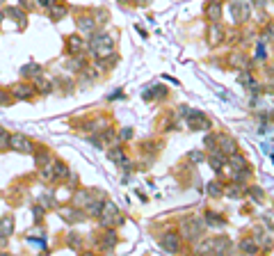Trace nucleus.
<instances>
[{
	"mask_svg": "<svg viewBox=\"0 0 274 256\" xmlns=\"http://www.w3.org/2000/svg\"><path fill=\"white\" fill-rule=\"evenodd\" d=\"M89 51L101 62L110 60V57H114V37H112L110 32H91Z\"/></svg>",
	"mask_w": 274,
	"mask_h": 256,
	"instance_id": "1",
	"label": "nucleus"
},
{
	"mask_svg": "<svg viewBox=\"0 0 274 256\" xmlns=\"http://www.w3.org/2000/svg\"><path fill=\"white\" fill-rule=\"evenodd\" d=\"M197 252L199 254H226L231 252V238L229 236H213V238H201L197 240Z\"/></svg>",
	"mask_w": 274,
	"mask_h": 256,
	"instance_id": "2",
	"label": "nucleus"
},
{
	"mask_svg": "<svg viewBox=\"0 0 274 256\" xmlns=\"http://www.w3.org/2000/svg\"><path fill=\"white\" fill-rule=\"evenodd\" d=\"M203 231H206L203 219L194 218V215H187V218L181 219V238H185L190 242H197L203 238Z\"/></svg>",
	"mask_w": 274,
	"mask_h": 256,
	"instance_id": "3",
	"label": "nucleus"
},
{
	"mask_svg": "<svg viewBox=\"0 0 274 256\" xmlns=\"http://www.w3.org/2000/svg\"><path fill=\"white\" fill-rule=\"evenodd\" d=\"M98 222H101L103 229H114V226H119L124 222V218H121V213H119V208L114 203L103 199V208L98 213Z\"/></svg>",
	"mask_w": 274,
	"mask_h": 256,
	"instance_id": "4",
	"label": "nucleus"
},
{
	"mask_svg": "<svg viewBox=\"0 0 274 256\" xmlns=\"http://www.w3.org/2000/svg\"><path fill=\"white\" fill-rule=\"evenodd\" d=\"M229 12H231V18H233L236 25H245L252 18V2L249 0H231Z\"/></svg>",
	"mask_w": 274,
	"mask_h": 256,
	"instance_id": "5",
	"label": "nucleus"
},
{
	"mask_svg": "<svg viewBox=\"0 0 274 256\" xmlns=\"http://www.w3.org/2000/svg\"><path fill=\"white\" fill-rule=\"evenodd\" d=\"M158 242H160V247H163L164 252H169V254H176V252H181V249H183L181 236H178L176 231H164V234L158 238Z\"/></svg>",
	"mask_w": 274,
	"mask_h": 256,
	"instance_id": "6",
	"label": "nucleus"
},
{
	"mask_svg": "<svg viewBox=\"0 0 274 256\" xmlns=\"http://www.w3.org/2000/svg\"><path fill=\"white\" fill-rule=\"evenodd\" d=\"M9 149L18 151V153H32L35 151V142L23 133H12L9 135Z\"/></svg>",
	"mask_w": 274,
	"mask_h": 256,
	"instance_id": "7",
	"label": "nucleus"
},
{
	"mask_svg": "<svg viewBox=\"0 0 274 256\" xmlns=\"http://www.w3.org/2000/svg\"><path fill=\"white\" fill-rule=\"evenodd\" d=\"M9 91H12V98H14V101H32L35 94H37V91H35V85L25 83V80H23V83H16Z\"/></svg>",
	"mask_w": 274,
	"mask_h": 256,
	"instance_id": "8",
	"label": "nucleus"
},
{
	"mask_svg": "<svg viewBox=\"0 0 274 256\" xmlns=\"http://www.w3.org/2000/svg\"><path fill=\"white\" fill-rule=\"evenodd\" d=\"M101 197H105V195L103 192H98V190H78V192L73 195V206H78V208L85 211L94 199H101Z\"/></svg>",
	"mask_w": 274,
	"mask_h": 256,
	"instance_id": "9",
	"label": "nucleus"
},
{
	"mask_svg": "<svg viewBox=\"0 0 274 256\" xmlns=\"http://www.w3.org/2000/svg\"><path fill=\"white\" fill-rule=\"evenodd\" d=\"M187 126L192 128V130H208V128L213 126V121L208 119L201 110H192V112H187Z\"/></svg>",
	"mask_w": 274,
	"mask_h": 256,
	"instance_id": "10",
	"label": "nucleus"
},
{
	"mask_svg": "<svg viewBox=\"0 0 274 256\" xmlns=\"http://www.w3.org/2000/svg\"><path fill=\"white\" fill-rule=\"evenodd\" d=\"M226 39V30H224V25L219 21H213L210 23V28H208V37H206V41H208V46L210 48H215V46H219Z\"/></svg>",
	"mask_w": 274,
	"mask_h": 256,
	"instance_id": "11",
	"label": "nucleus"
},
{
	"mask_svg": "<svg viewBox=\"0 0 274 256\" xmlns=\"http://www.w3.org/2000/svg\"><path fill=\"white\" fill-rule=\"evenodd\" d=\"M119 242V236L114 229H105V234H101V238L96 240V247L101 249V252H112V249L117 247Z\"/></svg>",
	"mask_w": 274,
	"mask_h": 256,
	"instance_id": "12",
	"label": "nucleus"
},
{
	"mask_svg": "<svg viewBox=\"0 0 274 256\" xmlns=\"http://www.w3.org/2000/svg\"><path fill=\"white\" fill-rule=\"evenodd\" d=\"M215 149L222 151L226 158H229L231 153L240 151V149H237V142H236V140H233L231 135H226V133H217V146H215Z\"/></svg>",
	"mask_w": 274,
	"mask_h": 256,
	"instance_id": "13",
	"label": "nucleus"
},
{
	"mask_svg": "<svg viewBox=\"0 0 274 256\" xmlns=\"http://www.w3.org/2000/svg\"><path fill=\"white\" fill-rule=\"evenodd\" d=\"M62 219H67L69 224H78V222H85V219H87V213L71 203L67 208H62Z\"/></svg>",
	"mask_w": 274,
	"mask_h": 256,
	"instance_id": "14",
	"label": "nucleus"
},
{
	"mask_svg": "<svg viewBox=\"0 0 274 256\" xmlns=\"http://www.w3.org/2000/svg\"><path fill=\"white\" fill-rule=\"evenodd\" d=\"M203 14L210 23L213 21H219L224 14V7H222V0H208L206 5H203Z\"/></svg>",
	"mask_w": 274,
	"mask_h": 256,
	"instance_id": "15",
	"label": "nucleus"
},
{
	"mask_svg": "<svg viewBox=\"0 0 274 256\" xmlns=\"http://www.w3.org/2000/svg\"><path fill=\"white\" fill-rule=\"evenodd\" d=\"M64 48L67 53L73 57V55H82L85 51V41H82V35H69L67 41H64Z\"/></svg>",
	"mask_w": 274,
	"mask_h": 256,
	"instance_id": "16",
	"label": "nucleus"
},
{
	"mask_svg": "<svg viewBox=\"0 0 274 256\" xmlns=\"http://www.w3.org/2000/svg\"><path fill=\"white\" fill-rule=\"evenodd\" d=\"M5 16H9L12 21H16V28H18V30H25V28H28V14H25V9L7 7L5 9Z\"/></svg>",
	"mask_w": 274,
	"mask_h": 256,
	"instance_id": "17",
	"label": "nucleus"
},
{
	"mask_svg": "<svg viewBox=\"0 0 274 256\" xmlns=\"http://www.w3.org/2000/svg\"><path fill=\"white\" fill-rule=\"evenodd\" d=\"M75 23H78V30H80L82 35H91V32H96V25H98V23L94 21V16L82 14V12H80V16H75Z\"/></svg>",
	"mask_w": 274,
	"mask_h": 256,
	"instance_id": "18",
	"label": "nucleus"
},
{
	"mask_svg": "<svg viewBox=\"0 0 274 256\" xmlns=\"http://www.w3.org/2000/svg\"><path fill=\"white\" fill-rule=\"evenodd\" d=\"M108 156H110L112 163H117V165H121V167H128V163H130V158L126 156V151H124L121 144H112V149L108 151Z\"/></svg>",
	"mask_w": 274,
	"mask_h": 256,
	"instance_id": "19",
	"label": "nucleus"
},
{
	"mask_svg": "<svg viewBox=\"0 0 274 256\" xmlns=\"http://www.w3.org/2000/svg\"><path fill=\"white\" fill-rule=\"evenodd\" d=\"M208 163H210V167L219 174L224 167H226V156H224L219 149H210L208 151Z\"/></svg>",
	"mask_w": 274,
	"mask_h": 256,
	"instance_id": "20",
	"label": "nucleus"
},
{
	"mask_svg": "<svg viewBox=\"0 0 274 256\" xmlns=\"http://www.w3.org/2000/svg\"><path fill=\"white\" fill-rule=\"evenodd\" d=\"M203 224L206 226H213V229H224V226L229 224V219L224 218V215H219V213L215 211H206V215H203Z\"/></svg>",
	"mask_w": 274,
	"mask_h": 256,
	"instance_id": "21",
	"label": "nucleus"
},
{
	"mask_svg": "<svg viewBox=\"0 0 274 256\" xmlns=\"http://www.w3.org/2000/svg\"><path fill=\"white\" fill-rule=\"evenodd\" d=\"M14 231V218L12 215H5V218H0V247L5 245L9 236Z\"/></svg>",
	"mask_w": 274,
	"mask_h": 256,
	"instance_id": "22",
	"label": "nucleus"
},
{
	"mask_svg": "<svg viewBox=\"0 0 274 256\" xmlns=\"http://www.w3.org/2000/svg\"><path fill=\"white\" fill-rule=\"evenodd\" d=\"M46 12H48V16H51V21L57 23V21H62V18L69 14V5H64V2H59V0H57V2H53Z\"/></svg>",
	"mask_w": 274,
	"mask_h": 256,
	"instance_id": "23",
	"label": "nucleus"
},
{
	"mask_svg": "<svg viewBox=\"0 0 274 256\" xmlns=\"http://www.w3.org/2000/svg\"><path fill=\"white\" fill-rule=\"evenodd\" d=\"M247 64H249V57H247V53H240V51H236V53L229 55V67L231 69L240 71V69H247Z\"/></svg>",
	"mask_w": 274,
	"mask_h": 256,
	"instance_id": "24",
	"label": "nucleus"
},
{
	"mask_svg": "<svg viewBox=\"0 0 274 256\" xmlns=\"http://www.w3.org/2000/svg\"><path fill=\"white\" fill-rule=\"evenodd\" d=\"M41 71H44V67H41V64H37V62H30V64H25V67L21 69V75L25 78V80H35L37 75H41Z\"/></svg>",
	"mask_w": 274,
	"mask_h": 256,
	"instance_id": "25",
	"label": "nucleus"
},
{
	"mask_svg": "<svg viewBox=\"0 0 274 256\" xmlns=\"http://www.w3.org/2000/svg\"><path fill=\"white\" fill-rule=\"evenodd\" d=\"M237 247H240V252H245V254H258V252H260L258 242L254 240L252 236H245V238L240 240V245H237Z\"/></svg>",
	"mask_w": 274,
	"mask_h": 256,
	"instance_id": "26",
	"label": "nucleus"
},
{
	"mask_svg": "<svg viewBox=\"0 0 274 256\" xmlns=\"http://www.w3.org/2000/svg\"><path fill=\"white\" fill-rule=\"evenodd\" d=\"M39 176H41V181L44 183H57V176H55V165L51 163H46V165H41V172H39Z\"/></svg>",
	"mask_w": 274,
	"mask_h": 256,
	"instance_id": "27",
	"label": "nucleus"
},
{
	"mask_svg": "<svg viewBox=\"0 0 274 256\" xmlns=\"http://www.w3.org/2000/svg\"><path fill=\"white\" fill-rule=\"evenodd\" d=\"M167 94L169 91L164 90L163 85H158V87H148V91H144V98L146 101H163V98H167Z\"/></svg>",
	"mask_w": 274,
	"mask_h": 256,
	"instance_id": "28",
	"label": "nucleus"
},
{
	"mask_svg": "<svg viewBox=\"0 0 274 256\" xmlns=\"http://www.w3.org/2000/svg\"><path fill=\"white\" fill-rule=\"evenodd\" d=\"M32 83H35V87H37L35 91H39V94H51V91H53V85H55L53 80L44 78V75H37V78H35Z\"/></svg>",
	"mask_w": 274,
	"mask_h": 256,
	"instance_id": "29",
	"label": "nucleus"
},
{
	"mask_svg": "<svg viewBox=\"0 0 274 256\" xmlns=\"http://www.w3.org/2000/svg\"><path fill=\"white\" fill-rule=\"evenodd\" d=\"M32 153H35V163H37L39 167L46 165V163H51V160H53L51 151L46 149V146H35V151H32Z\"/></svg>",
	"mask_w": 274,
	"mask_h": 256,
	"instance_id": "30",
	"label": "nucleus"
},
{
	"mask_svg": "<svg viewBox=\"0 0 274 256\" xmlns=\"http://www.w3.org/2000/svg\"><path fill=\"white\" fill-rule=\"evenodd\" d=\"M245 195L252 197L256 203H263V201H265V192H263L258 185H247V188H245Z\"/></svg>",
	"mask_w": 274,
	"mask_h": 256,
	"instance_id": "31",
	"label": "nucleus"
},
{
	"mask_svg": "<svg viewBox=\"0 0 274 256\" xmlns=\"http://www.w3.org/2000/svg\"><path fill=\"white\" fill-rule=\"evenodd\" d=\"M82 242H85V238H82L78 231H71V234L67 236V245L71 249H75V252H80V249H82Z\"/></svg>",
	"mask_w": 274,
	"mask_h": 256,
	"instance_id": "32",
	"label": "nucleus"
},
{
	"mask_svg": "<svg viewBox=\"0 0 274 256\" xmlns=\"http://www.w3.org/2000/svg\"><path fill=\"white\" fill-rule=\"evenodd\" d=\"M53 165H55V176H57V181L59 179H67L69 174V165L64 163V160H59V158H53Z\"/></svg>",
	"mask_w": 274,
	"mask_h": 256,
	"instance_id": "33",
	"label": "nucleus"
},
{
	"mask_svg": "<svg viewBox=\"0 0 274 256\" xmlns=\"http://www.w3.org/2000/svg\"><path fill=\"white\" fill-rule=\"evenodd\" d=\"M206 190H208V195L213 197V199H219V197L224 195V185L222 183H217V181H210Z\"/></svg>",
	"mask_w": 274,
	"mask_h": 256,
	"instance_id": "34",
	"label": "nucleus"
},
{
	"mask_svg": "<svg viewBox=\"0 0 274 256\" xmlns=\"http://www.w3.org/2000/svg\"><path fill=\"white\" fill-rule=\"evenodd\" d=\"M39 206H44L46 211H51V208H55L57 203H55V197L53 195H44V197H39Z\"/></svg>",
	"mask_w": 274,
	"mask_h": 256,
	"instance_id": "35",
	"label": "nucleus"
},
{
	"mask_svg": "<svg viewBox=\"0 0 274 256\" xmlns=\"http://www.w3.org/2000/svg\"><path fill=\"white\" fill-rule=\"evenodd\" d=\"M55 83L62 87V91H67V94H71V91H73V80H71V78H67V80H64V78H57Z\"/></svg>",
	"mask_w": 274,
	"mask_h": 256,
	"instance_id": "36",
	"label": "nucleus"
},
{
	"mask_svg": "<svg viewBox=\"0 0 274 256\" xmlns=\"http://www.w3.org/2000/svg\"><path fill=\"white\" fill-rule=\"evenodd\" d=\"M256 60H267V46H265V39L258 41V48H256Z\"/></svg>",
	"mask_w": 274,
	"mask_h": 256,
	"instance_id": "37",
	"label": "nucleus"
},
{
	"mask_svg": "<svg viewBox=\"0 0 274 256\" xmlns=\"http://www.w3.org/2000/svg\"><path fill=\"white\" fill-rule=\"evenodd\" d=\"M12 101H14V98H12V91L5 90V87H0V106H7Z\"/></svg>",
	"mask_w": 274,
	"mask_h": 256,
	"instance_id": "38",
	"label": "nucleus"
},
{
	"mask_svg": "<svg viewBox=\"0 0 274 256\" xmlns=\"http://www.w3.org/2000/svg\"><path fill=\"white\" fill-rule=\"evenodd\" d=\"M2 149H9V133L0 126V151Z\"/></svg>",
	"mask_w": 274,
	"mask_h": 256,
	"instance_id": "39",
	"label": "nucleus"
},
{
	"mask_svg": "<svg viewBox=\"0 0 274 256\" xmlns=\"http://www.w3.org/2000/svg\"><path fill=\"white\" fill-rule=\"evenodd\" d=\"M53 2H57V0H35V7L39 9H48L53 5Z\"/></svg>",
	"mask_w": 274,
	"mask_h": 256,
	"instance_id": "40",
	"label": "nucleus"
},
{
	"mask_svg": "<svg viewBox=\"0 0 274 256\" xmlns=\"http://www.w3.org/2000/svg\"><path fill=\"white\" fill-rule=\"evenodd\" d=\"M203 144H206V149H208V151L215 149V146H217V135H208V137H206V142H203Z\"/></svg>",
	"mask_w": 274,
	"mask_h": 256,
	"instance_id": "41",
	"label": "nucleus"
},
{
	"mask_svg": "<svg viewBox=\"0 0 274 256\" xmlns=\"http://www.w3.org/2000/svg\"><path fill=\"white\" fill-rule=\"evenodd\" d=\"M18 7L21 9H35V0H18Z\"/></svg>",
	"mask_w": 274,
	"mask_h": 256,
	"instance_id": "42",
	"label": "nucleus"
},
{
	"mask_svg": "<svg viewBox=\"0 0 274 256\" xmlns=\"http://www.w3.org/2000/svg\"><path fill=\"white\" fill-rule=\"evenodd\" d=\"M135 5H140V7H146V5H151V0H135Z\"/></svg>",
	"mask_w": 274,
	"mask_h": 256,
	"instance_id": "43",
	"label": "nucleus"
},
{
	"mask_svg": "<svg viewBox=\"0 0 274 256\" xmlns=\"http://www.w3.org/2000/svg\"><path fill=\"white\" fill-rule=\"evenodd\" d=\"M2 21H5V12H0V25H2Z\"/></svg>",
	"mask_w": 274,
	"mask_h": 256,
	"instance_id": "44",
	"label": "nucleus"
},
{
	"mask_svg": "<svg viewBox=\"0 0 274 256\" xmlns=\"http://www.w3.org/2000/svg\"><path fill=\"white\" fill-rule=\"evenodd\" d=\"M119 2H128V0H119Z\"/></svg>",
	"mask_w": 274,
	"mask_h": 256,
	"instance_id": "45",
	"label": "nucleus"
},
{
	"mask_svg": "<svg viewBox=\"0 0 274 256\" xmlns=\"http://www.w3.org/2000/svg\"><path fill=\"white\" fill-rule=\"evenodd\" d=\"M0 2H5V0H0Z\"/></svg>",
	"mask_w": 274,
	"mask_h": 256,
	"instance_id": "46",
	"label": "nucleus"
}]
</instances>
